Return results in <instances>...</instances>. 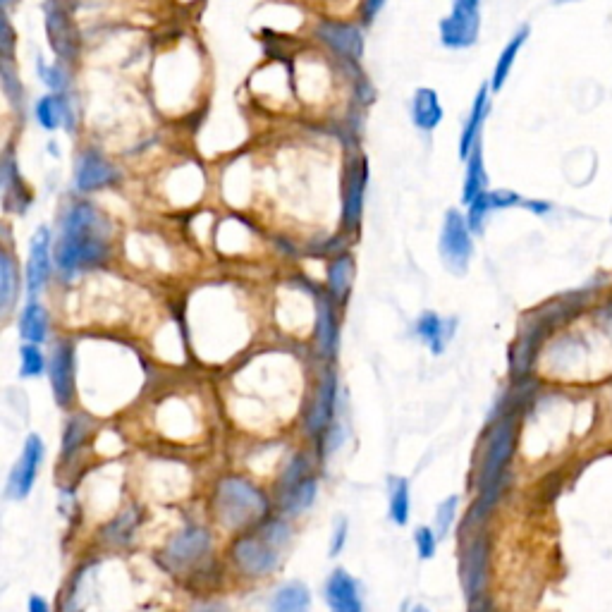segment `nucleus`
I'll return each mask as SVG.
<instances>
[{
	"instance_id": "obj_29",
	"label": "nucleus",
	"mask_w": 612,
	"mask_h": 612,
	"mask_svg": "<svg viewBox=\"0 0 612 612\" xmlns=\"http://www.w3.org/2000/svg\"><path fill=\"white\" fill-rule=\"evenodd\" d=\"M316 488H318V483H316L314 476H311V479L302 481V483H299V486L290 488V491L280 493V507H283V510L290 512V514L304 512L306 507L314 505Z\"/></svg>"
},
{
	"instance_id": "obj_45",
	"label": "nucleus",
	"mask_w": 612,
	"mask_h": 612,
	"mask_svg": "<svg viewBox=\"0 0 612 612\" xmlns=\"http://www.w3.org/2000/svg\"><path fill=\"white\" fill-rule=\"evenodd\" d=\"M524 208H529V211H531V213H536V216H546V213H550V204H548V201L526 199V201H524Z\"/></svg>"
},
{
	"instance_id": "obj_25",
	"label": "nucleus",
	"mask_w": 612,
	"mask_h": 612,
	"mask_svg": "<svg viewBox=\"0 0 612 612\" xmlns=\"http://www.w3.org/2000/svg\"><path fill=\"white\" fill-rule=\"evenodd\" d=\"M34 115L44 130H58L63 122H70V106H67L65 94H48L34 106Z\"/></svg>"
},
{
	"instance_id": "obj_30",
	"label": "nucleus",
	"mask_w": 612,
	"mask_h": 612,
	"mask_svg": "<svg viewBox=\"0 0 612 612\" xmlns=\"http://www.w3.org/2000/svg\"><path fill=\"white\" fill-rule=\"evenodd\" d=\"M390 519L397 526L409 522V483L405 479H390Z\"/></svg>"
},
{
	"instance_id": "obj_5",
	"label": "nucleus",
	"mask_w": 612,
	"mask_h": 612,
	"mask_svg": "<svg viewBox=\"0 0 612 612\" xmlns=\"http://www.w3.org/2000/svg\"><path fill=\"white\" fill-rule=\"evenodd\" d=\"M481 0H455L452 12L440 22V41L445 48L459 51V48H469L479 41L481 29Z\"/></svg>"
},
{
	"instance_id": "obj_3",
	"label": "nucleus",
	"mask_w": 612,
	"mask_h": 612,
	"mask_svg": "<svg viewBox=\"0 0 612 612\" xmlns=\"http://www.w3.org/2000/svg\"><path fill=\"white\" fill-rule=\"evenodd\" d=\"M514 443H517V421H514V416L510 414L503 416L500 421H495L491 436H488L479 474V512L491 510L495 498H498L500 483L505 479V467L514 452Z\"/></svg>"
},
{
	"instance_id": "obj_4",
	"label": "nucleus",
	"mask_w": 612,
	"mask_h": 612,
	"mask_svg": "<svg viewBox=\"0 0 612 612\" xmlns=\"http://www.w3.org/2000/svg\"><path fill=\"white\" fill-rule=\"evenodd\" d=\"M440 259L455 275H464L469 268L471 254H474V240H471V228L467 218L450 208L443 218V230H440Z\"/></svg>"
},
{
	"instance_id": "obj_27",
	"label": "nucleus",
	"mask_w": 612,
	"mask_h": 612,
	"mask_svg": "<svg viewBox=\"0 0 612 612\" xmlns=\"http://www.w3.org/2000/svg\"><path fill=\"white\" fill-rule=\"evenodd\" d=\"M20 290V273H17L15 261L8 252L0 254V311L8 314L17 299Z\"/></svg>"
},
{
	"instance_id": "obj_11",
	"label": "nucleus",
	"mask_w": 612,
	"mask_h": 612,
	"mask_svg": "<svg viewBox=\"0 0 612 612\" xmlns=\"http://www.w3.org/2000/svg\"><path fill=\"white\" fill-rule=\"evenodd\" d=\"M51 230L39 228L34 232L32 244H29V259H27V292L29 302L39 297L44 290L48 278H51Z\"/></svg>"
},
{
	"instance_id": "obj_34",
	"label": "nucleus",
	"mask_w": 612,
	"mask_h": 612,
	"mask_svg": "<svg viewBox=\"0 0 612 612\" xmlns=\"http://www.w3.org/2000/svg\"><path fill=\"white\" fill-rule=\"evenodd\" d=\"M309 471H311V462H309V457H306V455H297L295 459H292L290 464H287V469H285L283 479H280L278 491H280V493H285V491H290V488L299 486V483H302V481L311 479V474H309Z\"/></svg>"
},
{
	"instance_id": "obj_28",
	"label": "nucleus",
	"mask_w": 612,
	"mask_h": 612,
	"mask_svg": "<svg viewBox=\"0 0 612 612\" xmlns=\"http://www.w3.org/2000/svg\"><path fill=\"white\" fill-rule=\"evenodd\" d=\"M354 280V261L352 256H338L328 266V287L335 299H345Z\"/></svg>"
},
{
	"instance_id": "obj_17",
	"label": "nucleus",
	"mask_w": 612,
	"mask_h": 612,
	"mask_svg": "<svg viewBox=\"0 0 612 612\" xmlns=\"http://www.w3.org/2000/svg\"><path fill=\"white\" fill-rule=\"evenodd\" d=\"M366 180H369V168L366 161H359L354 170L347 175L345 182V201H342V225L347 230H359L361 213H364V194H366Z\"/></svg>"
},
{
	"instance_id": "obj_43",
	"label": "nucleus",
	"mask_w": 612,
	"mask_h": 612,
	"mask_svg": "<svg viewBox=\"0 0 612 612\" xmlns=\"http://www.w3.org/2000/svg\"><path fill=\"white\" fill-rule=\"evenodd\" d=\"M385 0H361V20L373 22L378 17V12L383 10Z\"/></svg>"
},
{
	"instance_id": "obj_48",
	"label": "nucleus",
	"mask_w": 612,
	"mask_h": 612,
	"mask_svg": "<svg viewBox=\"0 0 612 612\" xmlns=\"http://www.w3.org/2000/svg\"><path fill=\"white\" fill-rule=\"evenodd\" d=\"M471 612H491V605H488L486 601H481V598H479V601L474 603V608H471Z\"/></svg>"
},
{
	"instance_id": "obj_23",
	"label": "nucleus",
	"mask_w": 612,
	"mask_h": 612,
	"mask_svg": "<svg viewBox=\"0 0 612 612\" xmlns=\"http://www.w3.org/2000/svg\"><path fill=\"white\" fill-rule=\"evenodd\" d=\"M529 36H531L529 24H524V27L517 29V34H514L512 39L507 41L503 53L498 55V63H495V70H493V77H491V91H500L505 87L507 77H510L512 67H514V60H517V55L522 53V48H524L526 41H529Z\"/></svg>"
},
{
	"instance_id": "obj_20",
	"label": "nucleus",
	"mask_w": 612,
	"mask_h": 612,
	"mask_svg": "<svg viewBox=\"0 0 612 612\" xmlns=\"http://www.w3.org/2000/svg\"><path fill=\"white\" fill-rule=\"evenodd\" d=\"M412 122L419 130L433 132L443 122V106L433 89H416L412 99Z\"/></svg>"
},
{
	"instance_id": "obj_21",
	"label": "nucleus",
	"mask_w": 612,
	"mask_h": 612,
	"mask_svg": "<svg viewBox=\"0 0 612 612\" xmlns=\"http://www.w3.org/2000/svg\"><path fill=\"white\" fill-rule=\"evenodd\" d=\"M17 328H20V335L24 342L44 345L48 338V328H51V318H48V311L44 309V306L34 299V302H27V306L22 309Z\"/></svg>"
},
{
	"instance_id": "obj_12",
	"label": "nucleus",
	"mask_w": 612,
	"mask_h": 612,
	"mask_svg": "<svg viewBox=\"0 0 612 612\" xmlns=\"http://www.w3.org/2000/svg\"><path fill=\"white\" fill-rule=\"evenodd\" d=\"M488 577V541L476 536L462 553V586L471 601H479Z\"/></svg>"
},
{
	"instance_id": "obj_18",
	"label": "nucleus",
	"mask_w": 612,
	"mask_h": 612,
	"mask_svg": "<svg viewBox=\"0 0 612 612\" xmlns=\"http://www.w3.org/2000/svg\"><path fill=\"white\" fill-rule=\"evenodd\" d=\"M488 110H491V84H483V87L476 91V99L474 106H471L467 125H464L462 134H459V156H462L464 161H467L471 151L481 144V130L483 122L488 118Z\"/></svg>"
},
{
	"instance_id": "obj_26",
	"label": "nucleus",
	"mask_w": 612,
	"mask_h": 612,
	"mask_svg": "<svg viewBox=\"0 0 612 612\" xmlns=\"http://www.w3.org/2000/svg\"><path fill=\"white\" fill-rule=\"evenodd\" d=\"M486 192H488V173H486V163H483V149L479 144L467 158V177H464L462 201L469 206L471 201Z\"/></svg>"
},
{
	"instance_id": "obj_15",
	"label": "nucleus",
	"mask_w": 612,
	"mask_h": 612,
	"mask_svg": "<svg viewBox=\"0 0 612 612\" xmlns=\"http://www.w3.org/2000/svg\"><path fill=\"white\" fill-rule=\"evenodd\" d=\"M335 400H338V381H335L333 371H326V376L321 378V383H318L316 388L314 405H311L309 416H306V431H309L311 436L326 433L328 428L333 426Z\"/></svg>"
},
{
	"instance_id": "obj_39",
	"label": "nucleus",
	"mask_w": 612,
	"mask_h": 612,
	"mask_svg": "<svg viewBox=\"0 0 612 612\" xmlns=\"http://www.w3.org/2000/svg\"><path fill=\"white\" fill-rule=\"evenodd\" d=\"M414 543H416V553H419L421 560H431L433 555H436L438 536H436V531L428 529V526H421V529H416Z\"/></svg>"
},
{
	"instance_id": "obj_41",
	"label": "nucleus",
	"mask_w": 612,
	"mask_h": 612,
	"mask_svg": "<svg viewBox=\"0 0 612 612\" xmlns=\"http://www.w3.org/2000/svg\"><path fill=\"white\" fill-rule=\"evenodd\" d=\"M488 201H491V208H514L522 206L524 208V197H519L517 192H510V189H498V192H488Z\"/></svg>"
},
{
	"instance_id": "obj_13",
	"label": "nucleus",
	"mask_w": 612,
	"mask_h": 612,
	"mask_svg": "<svg viewBox=\"0 0 612 612\" xmlns=\"http://www.w3.org/2000/svg\"><path fill=\"white\" fill-rule=\"evenodd\" d=\"M115 177H118V170L99 151L89 149L77 158L75 187L79 192H96V189L108 187L110 182H115Z\"/></svg>"
},
{
	"instance_id": "obj_16",
	"label": "nucleus",
	"mask_w": 612,
	"mask_h": 612,
	"mask_svg": "<svg viewBox=\"0 0 612 612\" xmlns=\"http://www.w3.org/2000/svg\"><path fill=\"white\" fill-rule=\"evenodd\" d=\"M326 601L330 612H364L357 579L345 569H335L326 581Z\"/></svg>"
},
{
	"instance_id": "obj_37",
	"label": "nucleus",
	"mask_w": 612,
	"mask_h": 612,
	"mask_svg": "<svg viewBox=\"0 0 612 612\" xmlns=\"http://www.w3.org/2000/svg\"><path fill=\"white\" fill-rule=\"evenodd\" d=\"M491 211H493V208H491V201H488V192L471 201L469 216H467V223H469L471 232H483V228H486L488 213H491Z\"/></svg>"
},
{
	"instance_id": "obj_31",
	"label": "nucleus",
	"mask_w": 612,
	"mask_h": 612,
	"mask_svg": "<svg viewBox=\"0 0 612 612\" xmlns=\"http://www.w3.org/2000/svg\"><path fill=\"white\" fill-rule=\"evenodd\" d=\"M137 524H139V512L132 507V510L120 514L115 522H110L108 529L103 531V538H106L108 543H115V546H125V543L132 538L134 529H137Z\"/></svg>"
},
{
	"instance_id": "obj_7",
	"label": "nucleus",
	"mask_w": 612,
	"mask_h": 612,
	"mask_svg": "<svg viewBox=\"0 0 612 612\" xmlns=\"http://www.w3.org/2000/svg\"><path fill=\"white\" fill-rule=\"evenodd\" d=\"M208 550H211V534L201 526H187L163 550L161 565L170 572H180V569L197 565Z\"/></svg>"
},
{
	"instance_id": "obj_42",
	"label": "nucleus",
	"mask_w": 612,
	"mask_h": 612,
	"mask_svg": "<svg viewBox=\"0 0 612 612\" xmlns=\"http://www.w3.org/2000/svg\"><path fill=\"white\" fill-rule=\"evenodd\" d=\"M345 543H347V519H340V522L335 524L333 543H330V555H333V558H338L340 550L345 548Z\"/></svg>"
},
{
	"instance_id": "obj_40",
	"label": "nucleus",
	"mask_w": 612,
	"mask_h": 612,
	"mask_svg": "<svg viewBox=\"0 0 612 612\" xmlns=\"http://www.w3.org/2000/svg\"><path fill=\"white\" fill-rule=\"evenodd\" d=\"M3 89L12 103H20L22 106V84L15 77V72H12L10 60H3Z\"/></svg>"
},
{
	"instance_id": "obj_24",
	"label": "nucleus",
	"mask_w": 612,
	"mask_h": 612,
	"mask_svg": "<svg viewBox=\"0 0 612 612\" xmlns=\"http://www.w3.org/2000/svg\"><path fill=\"white\" fill-rule=\"evenodd\" d=\"M311 608V591L302 581H290L283 584L273 593L268 612H309Z\"/></svg>"
},
{
	"instance_id": "obj_32",
	"label": "nucleus",
	"mask_w": 612,
	"mask_h": 612,
	"mask_svg": "<svg viewBox=\"0 0 612 612\" xmlns=\"http://www.w3.org/2000/svg\"><path fill=\"white\" fill-rule=\"evenodd\" d=\"M48 369V361L41 352V345L24 342L20 347V373L24 378H36Z\"/></svg>"
},
{
	"instance_id": "obj_10",
	"label": "nucleus",
	"mask_w": 612,
	"mask_h": 612,
	"mask_svg": "<svg viewBox=\"0 0 612 612\" xmlns=\"http://www.w3.org/2000/svg\"><path fill=\"white\" fill-rule=\"evenodd\" d=\"M48 376H51L53 397L58 407H70L75 400V347L72 342L60 340L53 347L48 359Z\"/></svg>"
},
{
	"instance_id": "obj_2",
	"label": "nucleus",
	"mask_w": 612,
	"mask_h": 612,
	"mask_svg": "<svg viewBox=\"0 0 612 612\" xmlns=\"http://www.w3.org/2000/svg\"><path fill=\"white\" fill-rule=\"evenodd\" d=\"M213 512L225 529L240 531L247 526L263 524L268 514V498L254 483L244 481L240 476H228L218 483Z\"/></svg>"
},
{
	"instance_id": "obj_1",
	"label": "nucleus",
	"mask_w": 612,
	"mask_h": 612,
	"mask_svg": "<svg viewBox=\"0 0 612 612\" xmlns=\"http://www.w3.org/2000/svg\"><path fill=\"white\" fill-rule=\"evenodd\" d=\"M110 256L103 218L91 204H72L60 220V237L53 247V261L65 275L101 266Z\"/></svg>"
},
{
	"instance_id": "obj_44",
	"label": "nucleus",
	"mask_w": 612,
	"mask_h": 612,
	"mask_svg": "<svg viewBox=\"0 0 612 612\" xmlns=\"http://www.w3.org/2000/svg\"><path fill=\"white\" fill-rule=\"evenodd\" d=\"M0 34H3V58L10 60L12 58V44H15V36H12V27L8 22V17L3 20V29H0Z\"/></svg>"
},
{
	"instance_id": "obj_22",
	"label": "nucleus",
	"mask_w": 612,
	"mask_h": 612,
	"mask_svg": "<svg viewBox=\"0 0 612 612\" xmlns=\"http://www.w3.org/2000/svg\"><path fill=\"white\" fill-rule=\"evenodd\" d=\"M316 350L326 359H333L338 352V321H335L333 306L323 299L316 311Z\"/></svg>"
},
{
	"instance_id": "obj_46",
	"label": "nucleus",
	"mask_w": 612,
	"mask_h": 612,
	"mask_svg": "<svg viewBox=\"0 0 612 612\" xmlns=\"http://www.w3.org/2000/svg\"><path fill=\"white\" fill-rule=\"evenodd\" d=\"M29 612H51L48 610V603L41 596L29 598Z\"/></svg>"
},
{
	"instance_id": "obj_49",
	"label": "nucleus",
	"mask_w": 612,
	"mask_h": 612,
	"mask_svg": "<svg viewBox=\"0 0 612 612\" xmlns=\"http://www.w3.org/2000/svg\"><path fill=\"white\" fill-rule=\"evenodd\" d=\"M414 612H426V608H421V605H419V608H414Z\"/></svg>"
},
{
	"instance_id": "obj_9",
	"label": "nucleus",
	"mask_w": 612,
	"mask_h": 612,
	"mask_svg": "<svg viewBox=\"0 0 612 612\" xmlns=\"http://www.w3.org/2000/svg\"><path fill=\"white\" fill-rule=\"evenodd\" d=\"M44 440L41 436H32L27 438V443H24V450L20 459L15 462V467L10 471V479H8V498L12 500H24L29 493H32L36 476H39L41 462H44Z\"/></svg>"
},
{
	"instance_id": "obj_33",
	"label": "nucleus",
	"mask_w": 612,
	"mask_h": 612,
	"mask_svg": "<svg viewBox=\"0 0 612 612\" xmlns=\"http://www.w3.org/2000/svg\"><path fill=\"white\" fill-rule=\"evenodd\" d=\"M89 428L91 424L87 416H72V419L67 421L65 433H63V457L65 459L84 443V438L89 436Z\"/></svg>"
},
{
	"instance_id": "obj_8",
	"label": "nucleus",
	"mask_w": 612,
	"mask_h": 612,
	"mask_svg": "<svg viewBox=\"0 0 612 612\" xmlns=\"http://www.w3.org/2000/svg\"><path fill=\"white\" fill-rule=\"evenodd\" d=\"M44 17L46 36L53 53L58 55V60H63V63H72L79 53V36L70 12L65 10V5L60 3V0H46Z\"/></svg>"
},
{
	"instance_id": "obj_6",
	"label": "nucleus",
	"mask_w": 612,
	"mask_h": 612,
	"mask_svg": "<svg viewBox=\"0 0 612 612\" xmlns=\"http://www.w3.org/2000/svg\"><path fill=\"white\" fill-rule=\"evenodd\" d=\"M230 553L235 565L240 567L247 577H266V574H271L280 562L278 548H273L271 543H268L266 538H261L259 534L240 536L235 543H232Z\"/></svg>"
},
{
	"instance_id": "obj_38",
	"label": "nucleus",
	"mask_w": 612,
	"mask_h": 612,
	"mask_svg": "<svg viewBox=\"0 0 612 612\" xmlns=\"http://www.w3.org/2000/svg\"><path fill=\"white\" fill-rule=\"evenodd\" d=\"M259 536L266 538L268 543H271L273 548H283L287 541H290L292 529L285 522H280V519H273V522H263L259 529Z\"/></svg>"
},
{
	"instance_id": "obj_14",
	"label": "nucleus",
	"mask_w": 612,
	"mask_h": 612,
	"mask_svg": "<svg viewBox=\"0 0 612 612\" xmlns=\"http://www.w3.org/2000/svg\"><path fill=\"white\" fill-rule=\"evenodd\" d=\"M318 39L347 60H359L364 55V34L359 27L347 22H321L316 27Z\"/></svg>"
},
{
	"instance_id": "obj_35",
	"label": "nucleus",
	"mask_w": 612,
	"mask_h": 612,
	"mask_svg": "<svg viewBox=\"0 0 612 612\" xmlns=\"http://www.w3.org/2000/svg\"><path fill=\"white\" fill-rule=\"evenodd\" d=\"M457 505H459L457 495H450L448 500H443V503L438 505V510H436V526H433V531H436L438 538L448 536V531L452 529V524H455Z\"/></svg>"
},
{
	"instance_id": "obj_19",
	"label": "nucleus",
	"mask_w": 612,
	"mask_h": 612,
	"mask_svg": "<svg viewBox=\"0 0 612 612\" xmlns=\"http://www.w3.org/2000/svg\"><path fill=\"white\" fill-rule=\"evenodd\" d=\"M416 335L426 342L433 354H443L457 328V318H443L433 311H424L416 318Z\"/></svg>"
},
{
	"instance_id": "obj_47",
	"label": "nucleus",
	"mask_w": 612,
	"mask_h": 612,
	"mask_svg": "<svg viewBox=\"0 0 612 612\" xmlns=\"http://www.w3.org/2000/svg\"><path fill=\"white\" fill-rule=\"evenodd\" d=\"M189 612H228L223 605H199V608L189 610Z\"/></svg>"
},
{
	"instance_id": "obj_36",
	"label": "nucleus",
	"mask_w": 612,
	"mask_h": 612,
	"mask_svg": "<svg viewBox=\"0 0 612 612\" xmlns=\"http://www.w3.org/2000/svg\"><path fill=\"white\" fill-rule=\"evenodd\" d=\"M39 75L46 82V87H51L55 94H65L67 84H70V75H67L63 65H46L41 58H39Z\"/></svg>"
}]
</instances>
